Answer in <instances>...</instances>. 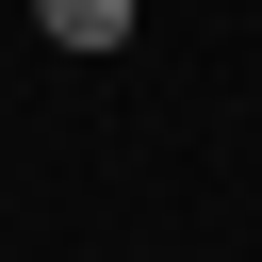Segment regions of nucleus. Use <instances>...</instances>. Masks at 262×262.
<instances>
[{
    "instance_id": "nucleus-1",
    "label": "nucleus",
    "mask_w": 262,
    "mask_h": 262,
    "mask_svg": "<svg viewBox=\"0 0 262 262\" xmlns=\"http://www.w3.org/2000/svg\"><path fill=\"white\" fill-rule=\"evenodd\" d=\"M33 33H49V49H82V66H98V49H131V0H33Z\"/></svg>"
}]
</instances>
